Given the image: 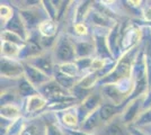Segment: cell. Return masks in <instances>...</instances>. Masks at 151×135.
I'll list each match as a JSON object with an SVG mask.
<instances>
[{
  "instance_id": "34",
  "label": "cell",
  "mask_w": 151,
  "mask_h": 135,
  "mask_svg": "<svg viewBox=\"0 0 151 135\" xmlns=\"http://www.w3.org/2000/svg\"><path fill=\"white\" fill-rule=\"evenodd\" d=\"M149 124H151V107L148 108L147 110H145L143 113H141L140 116L137 118L135 123H134V125L137 127L145 126V125H149Z\"/></svg>"
},
{
  "instance_id": "3",
  "label": "cell",
  "mask_w": 151,
  "mask_h": 135,
  "mask_svg": "<svg viewBox=\"0 0 151 135\" xmlns=\"http://www.w3.org/2000/svg\"><path fill=\"white\" fill-rule=\"evenodd\" d=\"M142 39V29L135 24H130L126 28L121 32L120 39V53L121 55L125 52L131 51L134 47H138V44Z\"/></svg>"
},
{
  "instance_id": "28",
  "label": "cell",
  "mask_w": 151,
  "mask_h": 135,
  "mask_svg": "<svg viewBox=\"0 0 151 135\" xmlns=\"http://www.w3.org/2000/svg\"><path fill=\"white\" fill-rule=\"evenodd\" d=\"M59 72H61L62 74H65L68 77L77 78L78 74L80 73V71L78 69V66L76 64V62H69V63H63V64H57L55 66Z\"/></svg>"
},
{
  "instance_id": "37",
  "label": "cell",
  "mask_w": 151,
  "mask_h": 135,
  "mask_svg": "<svg viewBox=\"0 0 151 135\" xmlns=\"http://www.w3.org/2000/svg\"><path fill=\"white\" fill-rule=\"evenodd\" d=\"M142 18L145 20L147 24H151V6L150 5H148V6L143 7V9H142Z\"/></svg>"
},
{
  "instance_id": "21",
  "label": "cell",
  "mask_w": 151,
  "mask_h": 135,
  "mask_svg": "<svg viewBox=\"0 0 151 135\" xmlns=\"http://www.w3.org/2000/svg\"><path fill=\"white\" fill-rule=\"evenodd\" d=\"M101 76L97 72H88L85 76H82L81 78H79V80L77 82V87L91 91V89L101 81Z\"/></svg>"
},
{
  "instance_id": "16",
  "label": "cell",
  "mask_w": 151,
  "mask_h": 135,
  "mask_svg": "<svg viewBox=\"0 0 151 135\" xmlns=\"http://www.w3.org/2000/svg\"><path fill=\"white\" fill-rule=\"evenodd\" d=\"M124 105H114L112 103L103 104L99 108V115L103 123H109V121L114 119L117 114H122L124 110Z\"/></svg>"
},
{
  "instance_id": "20",
  "label": "cell",
  "mask_w": 151,
  "mask_h": 135,
  "mask_svg": "<svg viewBox=\"0 0 151 135\" xmlns=\"http://www.w3.org/2000/svg\"><path fill=\"white\" fill-rule=\"evenodd\" d=\"M101 123V115H99V109L95 110L93 113H90L80 124V129L82 132H87L91 133L96 127H98V125Z\"/></svg>"
},
{
  "instance_id": "10",
  "label": "cell",
  "mask_w": 151,
  "mask_h": 135,
  "mask_svg": "<svg viewBox=\"0 0 151 135\" xmlns=\"http://www.w3.org/2000/svg\"><path fill=\"white\" fill-rule=\"evenodd\" d=\"M87 21H89L91 25H94V27L96 28H105V29H111L117 23L113 19V17L107 16L106 14H104L99 9L94 8V7L90 10L85 23H87Z\"/></svg>"
},
{
  "instance_id": "33",
  "label": "cell",
  "mask_w": 151,
  "mask_h": 135,
  "mask_svg": "<svg viewBox=\"0 0 151 135\" xmlns=\"http://www.w3.org/2000/svg\"><path fill=\"white\" fill-rule=\"evenodd\" d=\"M15 15V11L13 10V7L6 5V4H1L0 6V16H1V23L5 26L13 18V16Z\"/></svg>"
},
{
  "instance_id": "29",
  "label": "cell",
  "mask_w": 151,
  "mask_h": 135,
  "mask_svg": "<svg viewBox=\"0 0 151 135\" xmlns=\"http://www.w3.org/2000/svg\"><path fill=\"white\" fill-rule=\"evenodd\" d=\"M25 129H26L25 118L22 116L20 118L14 121L13 124L10 125V127L7 131L6 135H22Z\"/></svg>"
},
{
  "instance_id": "4",
  "label": "cell",
  "mask_w": 151,
  "mask_h": 135,
  "mask_svg": "<svg viewBox=\"0 0 151 135\" xmlns=\"http://www.w3.org/2000/svg\"><path fill=\"white\" fill-rule=\"evenodd\" d=\"M0 72L1 77L5 79H14L19 80L24 77V63L16 59L1 58L0 63Z\"/></svg>"
},
{
  "instance_id": "25",
  "label": "cell",
  "mask_w": 151,
  "mask_h": 135,
  "mask_svg": "<svg viewBox=\"0 0 151 135\" xmlns=\"http://www.w3.org/2000/svg\"><path fill=\"white\" fill-rule=\"evenodd\" d=\"M23 46H19L14 43H9L6 41H1V58L16 59L18 60L19 53Z\"/></svg>"
},
{
  "instance_id": "22",
  "label": "cell",
  "mask_w": 151,
  "mask_h": 135,
  "mask_svg": "<svg viewBox=\"0 0 151 135\" xmlns=\"http://www.w3.org/2000/svg\"><path fill=\"white\" fill-rule=\"evenodd\" d=\"M0 115H1V118H5L8 121H16L22 117V109L16 104L5 105V106H1Z\"/></svg>"
},
{
  "instance_id": "1",
  "label": "cell",
  "mask_w": 151,
  "mask_h": 135,
  "mask_svg": "<svg viewBox=\"0 0 151 135\" xmlns=\"http://www.w3.org/2000/svg\"><path fill=\"white\" fill-rule=\"evenodd\" d=\"M139 46L134 47L131 51L125 52L121 55L119 60H116V63L114 69L106 77H104L99 81L101 86L105 84H119L123 80L130 79L132 78L133 74V69H134V64H135V60L139 54Z\"/></svg>"
},
{
  "instance_id": "31",
  "label": "cell",
  "mask_w": 151,
  "mask_h": 135,
  "mask_svg": "<svg viewBox=\"0 0 151 135\" xmlns=\"http://www.w3.org/2000/svg\"><path fill=\"white\" fill-rule=\"evenodd\" d=\"M1 41L14 43V44L19 45V46H24L26 44V41H24L19 35L13 32H9V31H6V29H2V32H1Z\"/></svg>"
},
{
  "instance_id": "12",
  "label": "cell",
  "mask_w": 151,
  "mask_h": 135,
  "mask_svg": "<svg viewBox=\"0 0 151 135\" xmlns=\"http://www.w3.org/2000/svg\"><path fill=\"white\" fill-rule=\"evenodd\" d=\"M4 29L17 34V35H19L26 42H27V39H29V33L27 31V28H26L25 24H24V21L22 19V17H20V15L18 14V11L15 13L13 18L4 26Z\"/></svg>"
},
{
  "instance_id": "7",
  "label": "cell",
  "mask_w": 151,
  "mask_h": 135,
  "mask_svg": "<svg viewBox=\"0 0 151 135\" xmlns=\"http://www.w3.org/2000/svg\"><path fill=\"white\" fill-rule=\"evenodd\" d=\"M26 63L35 66L36 69L44 72L45 74H47L49 77H54V72H55V68H54V59H53V54L52 53H45L43 52L41 55L32 58L29 60L25 61Z\"/></svg>"
},
{
  "instance_id": "2",
  "label": "cell",
  "mask_w": 151,
  "mask_h": 135,
  "mask_svg": "<svg viewBox=\"0 0 151 135\" xmlns=\"http://www.w3.org/2000/svg\"><path fill=\"white\" fill-rule=\"evenodd\" d=\"M52 54L54 62H57V64L75 62L77 60V55L72 39L68 35H60L53 46Z\"/></svg>"
},
{
  "instance_id": "24",
  "label": "cell",
  "mask_w": 151,
  "mask_h": 135,
  "mask_svg": "<svg viewBox=\"0 0 151 135\" xmlns=\"http://www.w3.org/2000/svg\"><path fill=\"white\" fill-rule=\"evenodd\" d=\"M18 92L19 96L25 98V99L40 94L37 88H35L25 77H23L18 80Z\"/></svg>"
},
{
  "instance_id": "39",
  "label": "cell",
  "mask_w": 151,
  "mask_h": 135,
  "mask_svg": "<svg viewBox=\"0 0 151 135\" xmlns=\"http://www.w3.org/2000/svg\"><path fill=\"white\" fill-rule=\"evenodd\" d=\"M145 26H147V27L149 28V31H150V34H151V24H145Z\"/></svg>"
},
{
  "instance_id": "14",
  "label": "cell",
  "mask_w": 151,
  "mask_h": 135,
  "mask_svg": "<svg viewBox=\"0 0 151 135\" xmlns=\"http://www.w3.org/2000/svg\"><path fill=\"white\" fill-rule=\"evenodd\" d=\"M101 91H103V95L108 98L111 100V103L114 105H124V103L127 99V96L124 95L122 91H121L116 84H105V86H101Z\"/></svg>"
},
{
  "instance_id": "35",
  "label": "cell",
  "mask_w": 151,
  "mask_h": 135,
  "mask_svg": "<svg viewBox=\"0 0 151 135\" xmlns=\"http://www.w3.org/2000/svg\"><path fill=\"white\" fill-rule=\"evenodd\" d=\"M93 56L91 58H82V59H77L75 62L78 69L80 72H86L89 71L90 72V68H91V63H93Z\"/></svg>"
},
{
  "instance_id": "32",
  "label": "cell",
  "mask_w": 151,
  "mask_h": 135,
  "mask_svg": "<svg viewBox=\"0 0 151 135\" xmlns=\"http://www.w3.org/2000/svg\"><path fill=\"white\" fill-rule=\"evenodd\" d=\"M42 7H43L44 13L46 14V17L49 19L58 21V8L53 4V1H47V0L42 1Z\"/></svg>"
},
{
  "instance_id": "23",
  "label": "cell",
  "mask_w": 151,
  "mask_h": 135,
  "mask_svg": "<svg viewBox=\"0 0 151 135\" xmlns=\"http://www.w3.org/2000/svg\"><path fill=\"white\" fill-rule=\"evenodd\" d=\"M37 31L43 37H55L58 34V21L47 18L41 23Z\"/></svg>"
},
{
  "instance_id": "36",
  "label": "cell",
  "mask_w": 151,
  "mask_h": 135,
  "mask_svg": "<svg viewBox=\"0 0 151 135\" xmlns=\"http://www.w3.org/2000/svg\"><path fill=\"white\" fill-rule=\"evenodd\" d=\"M73 31H75V34L79 37H86L88 35L89 29H88V25L87 23H78V24H75L73 25Z\"/></svg>"
},
{
  "instance_id": "13",
  "label": "cell",
  "mask_w": 151,
  "mask_h": 135,
  "mask_svg": "<svg viewBox=\"0 0 151 135\" xmlns=\"http://www.w3.org/2000/svg\"><path fill=\"white\" fill-rule=\"evenodd\" d=\"M47 105H49V100L40 94L29 97L25 99V114L27 116L34 115L37 111H41L45 107H47Z\"/></svg>"
},
{
  "instance_id": "26",
  "label": "cell",
  "mask_w": 151,
  "mask_h": 135,
  "mask_svg": "<svg viewBox=\"0 0 151 135\" xmlns=\"http://www.w3.org/2000/svg\"><path fill=\"white\" fill-rule=\"evenodd\" d=\"M53 79L62 87L63 89L68 90L70 92L73 90V88L77 86L78 80H79V79H77V78H71V77L65 76V74H62L61 72H59L58 70H55V72H54Z\"/></svg>"
},
{
  "instance_id": "8",
  "label": "cell",
  "mask_w": 151,
  "mask_h": 135,
  "mask_svg": "<svg viewBox=\"0 0 151 135\" xmlns=\"http://www.w3.org/2000/svg\"><path fill=\"white\" fill-rule=\"evenodd\" d=\"M24 63V77L31 82L35 88L40 89L41 87H43L44 84H46L49 81H51L53 78L49 77L47 74H45L44 72H42L41 70L36 69L35 66L28 64L26 62Z\"/></svg>"
},
{
  "instance_id": "15",
  "label": "cell",
  "mask_w": 151,
  "mask_h": 135,
  "mask_svg": "<svg viewBox=\"0 0 151 135\" xmlns=\"http://www.w3.org/2000/svg\"><path fill=\"white\" fill-rule=\"evenodd\" d=\"M60 122L67 129L77 131V129L80 126V119L77 113V107L62 111L60 114Z\"/></svg>"
},
{
  "instance_id": "19",
  "label": "cell",
  "mask_w": 151,
  "mask_h": 135,
  "mask_svg": "<svg viewBox=\"0 0 151 135\" xmlns=\"http://www.w3.org/2000/svg\"><path fill=\"white\" fill-rule=\"evenodd\" d=\"M53 113V111H52ZM50 111H46L44 114L45 118V135H67L65 132H63L61 127L58 124V116L55 113H53L52 118L50 117Z\"/></svg>"
},
{
  "instance_id": "30",
  "label": "cell",
  "mask_w": 151,
  "mask_h": 135,
  "mask_svg": "<svg viewBox=\"0 0 151 135\" xmlns=\"http://www.w3.org/2000/svg\"><path fill=\"white\" fill-rule=\"evenodd\" d=\"M17 96H19V92L14 88H9V89L1 91V106L16 104Z\"/></svg>"
},
{
  "instance_id": "6",
  "label": "cell",
  "mask_w": 151,
  "mask_h": 135,
  "mask_svg": "<svg viewBox=\"0 0 151 135\" xmlns=\"http://www.w3.org/2000/svg\"><path fill=\"white\" fill-rule=\"evenodd\" d=\"M18 14L20 15L28 33L34 32V29H37L38 26L41 25V23L44 21L45 19H47V18L42 17V15L40 14V10H38V7L20 8V9H18Z\"/></svg>"
},
{
  "instance_id": "9",
  "label": "cell",
  "mask_w": 151,
  "mask_h": 135,
  "mask_svg": "<svg viewBox=\"0 0 151 135\" xmlns=\"http://www.w3.org/2000/svg\"><path fill=\"white\" fill-rule=\"evenodd\" d=\"M145 96L139 97L137 99H134L132 101L126 105L124 107L123 113L121 114V119L123 124H129L131 125L133 121H137L139 116H140V109L143 108V104H145Z\"/></svg>"
},
{
  "instance_id": "18",
  "label": "cell",
  "mask_w": 151,
  "mask_h": 135,
  "mask_svg": "<svg viewBox=\"0 0 151 135\" xmlns=\"http://www.w3.org/2000/svg\"><path fill=\"white\" fill-rule=\"evenodd\" d=\"M93 5H94L93 1H80L79 5L76 6L75 15H73V25L78 24V23L86 21L90 10L94 7Z\"/></svg>"
},
{
  "instance_id": "11",
  "label": "cell",
  "mask_w": 151,
  "mask_h": 135,
  "mask_svg": "<svg viewBox=\"0 0 151 135\" xmlns=\"http://www.w3.org/2000/svg\"><path fill=\"white\" fill-rule=\"evenodd\" d=\"M121 24L116 23L115 25L108 31L107 34V43L108 47L111 50V53L113 54L115 60H119L121 56L120 53V39H121Z\"/></svg>"
},
{
  "instance_id": "5",
  "label": "cell",
  "mask_w": 151,
  "mask_h": 135,
  "mask_svg": "<svg viewBox=\"0 0 151 135\" xmlns=\"http://www.w3.org/2000/svg\"><path fill=\"white\" fill-rule=\"evenodd\" d=\"M105 28H96L94 27V33H93V42L95 46V54L101 59H107V60H115L113 54L111 53V50L108 47L107 43V32H104Z\"/></svg>"
},
{
  "instance_id": "27",
  "label": "cell",
  "mask_w": 151,
  "mask_h": 135,
  "mask_svg": "<svg viewBox=\"0 0 151 135\" xmlns=\"http://www.w3.org/2000/svg\"><path fill=\"white\" fill-rule=\"evenodd\" d=\"M104 135H131L129 129L126 131L123 126V123H108L107 126L104 129Z\"/></svg>"
},
{
  "instance_id": "38",
  "label": "cell",
  "mask_w": 151,
  "mask_h": 135,
  "mask_svg": "<svg viewBox=\"0 0 151 135\" xmlns=\"http://www.w3.org/2000/svg\"><path fill=\"white\" fill-rule=\"evenodd\" d=\"M127 129H129V132H130L131 135H148V134H145V132L140 131L139 127H137L135 125H129V126H127Z\"/></svg>"
},
{
  "instance_id": "17",
  "label": "cell",
  "mask_w": 151,
  "mask_h": 135,
  "mask_svg": "<svg viewBox=\"0 0 151 135\" xmlns=\"http://www.w3.org/2000/svg\"><path fill=\"white\" fill-rule=\"evenodd\" d=\"M73 44H75L76 55L77 59L82 58H91V55L95 53L94 42L90 41H85V39H72Z\"/></svg>"
}]
</instances>
